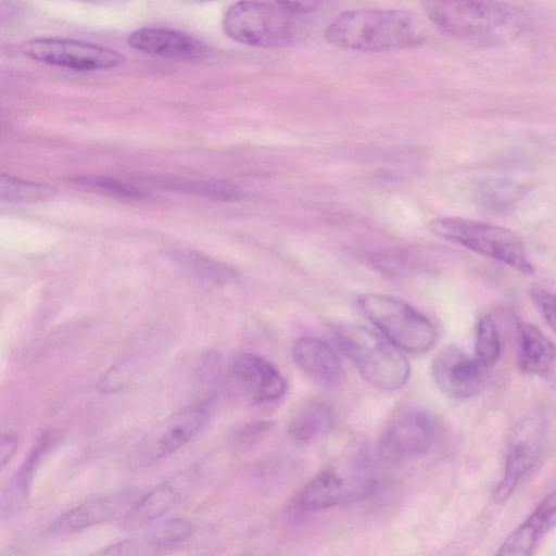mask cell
Wrapping results in <instances>:
<instances>
[{"mask_svg":"<svg viewBox=\"0 0 556 556\" xmlns=\"http://www.w3.org/2000/svg\"><path fill=\"white\" fill-rule=\"evenodd\" d=\"M420 4L443 33L477 46L511 42L523 27L520 12L498 0H420Z\"/></svg>","mask_w":556,"mask_h":556,"instance_id":"cell-1","label":"cell"},{"mask_svg":"<svg viewBox=\"0 0 556 556\" xmlns=\"http://www.w3.org/2000/svg\"><path fill=\"white\" fill-rule=\"evenodd\" d=\"M331 45L357 51H384L417 45L422 39L418 16L400 9L345 11L325 30Z\"/></svg>","mask_w":556,"mask_h":556,"instance_id":"cell-2","label":"cell"},{"mask_svg":"<svg viewBox=\"0 0 556 556\" xmlns=\"http://www.w3.org/2000/svg\"><path fill=\"white\" fill-rule=\"evenodd\" d=\"M334 338L340 351L376 389L394 391L407 382L410 372L407 359L380 332L349 324L338 327Z\"/></svg>","mask_w":556,"mask_h":556,"instance_id":"cell-3","label":"cell"},{"mask_svg":"<svg viewBox=\"0 0 556 556\" xmlns=\"http://www.w3.org/2000/svg\"><path fill=\"white\" fill-rule=\"evenodd\" d=\"M431 231L476 253L496 260L526 275L534 273L526 245L511 229L458 216H440Z\"/></svg>","mask_w":556,"mask_h":556,"instance_id":"cell-4","label":"cell"},{"mask_svg":"<svg viewBox=\"0 0 556 556\" xmlns=\"http://www.w3.org/2000/svg\"><path fill=\"white\" fill-rule=\"evenodd\" d=\"M356 302L362 314L400 350L418 355L434 346L437 328L406 302L374 292L358 295Z\"/></svg>","mask_w":556,"mask_h":556,"instance_id":"cell-5","label":"cell"},{"mask_svg":"<svg viewBox=\"0 0 556 556\" xmlns=\"http://www.w3.org/2000/svg\"><path fill=\"white\" fill-rule=\"evenodd\" d=\"M223 28L232 40L261 48L289 45L298 30L291 12L258 0L231 4L224 15Z\"/></svg>","mask_w":556,"mask_h":556,"instance_id":"cell-6","label":"cell"},{"mask_svg":"<svg viewBox=\"0 0 556 556\" xmlns=\"http://www.w3.org/2000/svg\"><path fill=\"white\" fill-rule=\"evenodd\" d=\"M20 51L34 61L73 71L108 70L124 61V55L111 48L59 37L27 39Z\"/></svg>","mask_w":556,"mask_h":556,"instance_id":"cell-7","label":"cell"},{"mask_svg":"<svg viewBox=\"0 0 556 556\" xmlns=\"http://www.w3.org/2000/svg\"><path fill=\"white\" fill-rule=\"evenodd\" d=\"M207 417L205 404L190 405L165 417L139 442L134 463L149 465L176 452L201 429Z\"/></svg>","mask_w":556,"mask_h":556,"instance_id":"cell-8","label":"cell"},{"mask_svg":"<svg viewBox=\"0 0 556 556\" xmlns=\"http://www.w3.org/2000/svg\"><path fill=\"white\" fill-rule=\"evenodd\" d=\"M440 433V424L433 416L424 412L405 413L386 429L379 454L391 463L422 456L434 446Z\"/></svg>","mask_w":556,"mask_h":556,"instance_id":"cell-9","label":"cell"},{"mask_svg":"<svg viewBox=\"0 0 556 556\" xmlns=\"http://www.w3.org/2000/svg\"><path fill=\"white\" fill-rule=\"evenodd\" d=\"M228 382L231 391L251 405L275 401L287 390V382L276 366L255 353H242L235 358Z\"/></svg>","mask_w":556,"mask_h":556,"instance_id":"cell-10","label":"cell"},{"mask_svg":"<svg viewBox=\"0 0 556 556\" xmlns=\"http://www.w3.org/2000/svg\"><path fill=\"white\" fill-rule=\"evenodd\" d=\"M488 368L477 357H469L458 348L447 346L433 359L432 375L444 393L464 400L482 391Z\"/></svg>","mask_w":556,"mask_h":556,"instance_id":"cell-11","label":"cell"},{"mask_svg":"<svg viewBox=\"0 0 556 556\" xmlns=\"http://www.w3.org/2000/svg\"><path fill=\"white\" fill-rule=\"evenodd\" d=\"M541 422L526 419L516 429L506 454L504 472L494 492V501L506 502L534 468L541 453Z\"/></svg>","mask_w":556,"mask_h":556,"instance_id":"cell-12","label":"cell"},{"mask_svg":"<svg viewBox=\"0 0 556 556\" xmlns=\"http://www.w3.org/2000/svg\"><path fill=\"white\" fill-rule=\"evenodd\" d=\"M127 42L137 51L181 61H198L210 54V47L200 38L163 26L138 28L129 34Z\"/></svg>","mask_w":556,"mask_h":556,"instance_id":"cell-13","label":"cell"},{"mask_svg":"<svg viewBox=\"0 0 556 556\" xmlns=\"http://www.w3.org/2000/svg\"><path fill=\"white\" fill-rule=\"evenodd\" d=\"M192 478L193 470H185L154 486L125 514L123 528H141L170 510L181 500Z\"/></svg>","mask_w":556,"mask_h":556,"instance_id":"cell-14","label":"cell"},{"mask_svg":"<svg viewBox=\"0 0 556 556\" xmlns=\"http://www.w3.org/2000/svg\"><path fill=\"white\" fill-rule=\"evenodd\" d=\"M556 527V490L548 494L504 541L496 555H531L541 540Z\"/></svg>","mask_w":556,"mask_h":556,"instance_id":"cell-15","label":"cell"},{"mask_svg":"<svg viewBox=\"0 0 556 556\" xmlns=\"http://www.w3.org/2000/svg\"><path fill=\"white\" fill-rule=\"evenodd\" d=\"M292 356L298 366L315 381L336 384L343 377V366L338 353L323 339L299 338L293 344Z\"/></svg>","mask_w":556,"mask_h":556,"instance_id":"cell-16","label":"cell"},{"mask_svg":"<svg viewBox=\"0 0 556 556\" xmlns=\"http://www.w3.org/2000/svg\"><path fill=\"white\" fill-rule=\"evenodd\" d=\"M134 498L130 492L89 500L60 516L49 533L63 535L106 521L118 514Z\"/></svg>","mask_w":556,"mask_h":556,"instance_id":"cell-17","label":"cell"},{"mask_svg":"<svg viewBox=\"0 0 556 556\" xmlns=\"http://www.w3.org/2000/svg\"><path fill=\"white\" fill-rule=\"evenodd\" d=\"M193 533L192 525L181 518L159 522L137 539L115 544L104 551V554H142L165 549L180 543Z\"/></svg>","mask_w":556,"mask_h":556,"instance_id":"cell-18","label":"cell"},{"mask_svg":"<svg viewBox=\"0 0 556 556\" xmlns=\"http://www.w3.org/2000/svg\"><path fill=\"white\" fill-rule=\"evenodd\" d=\"M352 496L345 480L334 470H324L300 491L295 506L302 513L331 508Z\"/></svg>","mask_w":556,"mask_h":556,"instance_id":"cell-19","label":"cell"},{"mask_svg":"<svg viewBox=\"0 0 556 556\" xmlns=\"http://www.w3.org/2000/svg\"><path fill=\"white\" fill-rule=\"evenodd\" d=\"M517 328L519 334L518 366L520 370L527 375H546L556 358V346L534 325L519 321Z\"/></svg>","mask_w":556,"mask_h":556,"instance_id":"cell-20","label":"cell"},{"mask_svg":"<svg viewBox=\"0 0 556 556\" xmlns=\"http://www.w3.org/2000/svg\"><path fill=\"white\" fill-rule=\"evenodd\" d=\"M49 444V434L42 433L24 463L8 482L1 496V511L4 517H12L18 513L26 503L34 471Z\"/></svg>","mask_w":556,"mask_h":556,"instance_id":"cell-21","label":"cell"},{"mask_svg":"<svg viewBox=\"0 0 556 556\" xmlns=\"http://www.w3.org/2000/svg\"><path fill=\"white\" fill-rule=\"evenodd\" d=\"M150 179L156 186L169 191L216 201H236L241 197L236 185L219 178L157 176Z\"/></svg>","mask_w":556,"mask_h":556,"instance_id":"cell-22","label":"cell"},{"mask_svg":"<svg viewBox=\"0 0 556 556\" xmlns=\"http://www.w3.org/2000/svg\"><path fill=\"white\" fill-rule=\"evenodd\" d=\"M331 409L321 402H309L301 407L289 422V433L300 442H309L332 425Z\"/></svg>","mask_w":556,"mask_h":556,"instance_id":"cell-23","label":"cell"},{"mask_svg":"<svg viewBox=\"0 0 556 556\" xmlns=\"http://www.w3.org/2000/svg\"><path fill=\"white\" fill-rule=\"evenodd\" d=\"M56 189L48 184L4 177L0 179V197L10 203H37L53 198Z\"/></svg>","mask_w":556,"mask_h":556,"instance_id":"cell-24","label":"cell"},{"mask_svg":"<svg viewBox=\"0 0 556 556\" xmlns=\"http://www.w3.org/2000/svg\"><path fill=\"white\" fill-rule=\"evenodd\" d=\"M501 338L490 315L480 317L476 330V357L486 367L494 365L501 356Z\"/></svg>","mask_w":556,"mask_h":556,"instance_id":"cell-25","label":"cell"},{"mask_svg":"<svg viewBox=\"0 0 556 556\" xmlns=\"http://www.w3.org/2000/svg\"><path fill=\"white\" fill-rule=\"evenodd\" d=\"M180 257L186 267L204 281L223 283L236 275L232 267L199 253L189 252Z\"/></svg>","mask_w":556,"mask_h":556,"instance_id":"cell-26","label":"cell"},{"mask_svg":"<svg viewBox=\"0 0 556 556\" xmlns=\"http://www.w3.org/2000/svg\"><path fill=\"white\" fill-rule=\"evenodd\" d=\"M525 193V188L514 181L495 180L484 184L480 198L482 205L492 210H506Z\"/></svg>","mask_w":556,"mask_h":556,"instance_id":"cell-27","label":"cell"},{"mask_svg":"<svg viewBox=\"0 0 556 556\" xmlns=\"http://www.w3.org/2000/svg\"><path fill=\"white\" fill-rule=\"evenodd\" d=\"M74 182L86 188L112 194L123 199H143L144 193L136 187L124 184L115 178L101 175H79L73 177Z\"/></svg>","mask_w":556,"mask_h":556,"instance_id":"cell-28","label":"cell"},{"mask_svg":"<svg viewBox=\"0 0 556 556\" xmlns=\"http://www.w3.org/2000/svg\"><path fill=\"white\" fill-rule=\"evenodd\" d=\"M530 295L545 321L556 332V280L536 281L530 289Z\"/></svg>","mask_w":556,"mask_h":556,"instance_id":"cell-29","label":"cell"},{"mask_svg":"<svg viewBox=\"0 0 556 556\" xmlns=\"http://www.w3.org/2000/svg\"><path fill=\"white\" fill-rule=\"evenodd\" d=\"M135 364L134 361L128 359L119 365L111 367L105 371L98 380L97 388L101 392H116L124 389V387L130 382L135 376Z\"/></svg>","mask_w":556,"mask_h":556,"instance_id":"cell-30","label":"cell"},{"mask_svg":"<svg viewBox=\"0 0 556 556\" xmlns=\"http://www.w3.org/2000/svg\"><path fill=\"white\" fill-rule=\"evenodd\" d=\"M274 427L275 422L271 420H261L245 425L236 433V443L239 445L253 444L270 432Z\"/></svg>","mask_w":556,"mask_h":556,"instance_id":"cell-31","label":"cell"},{"mask_svg":"<svg viewBox=\"0 0 556 556\" xmlns=\"http://www.w3.org/2000/svg\"><path fill=\"white\" fill-rule=\"evenodd\" d=\"M279 7L291 13H309L315 11L324 0H275Z\"/></svg>","mask_w":556,"mask_h":556,"instance_id":"cell-32","label":"cell"},{"mask_svg":"<svg viewBox=\"0 0 556 556\" xmlns=\"http://www.w3.org/2000/svg\"><path fill=\"white\" fill-rule=\"evenodd\" d=\"M18 446V438L13 433H2L0 441V463L3 468Z\"/></svg>","mask_w":556,"mask_h":556,"instance_id":"cell-33","label":"cell"}]
</instances>
